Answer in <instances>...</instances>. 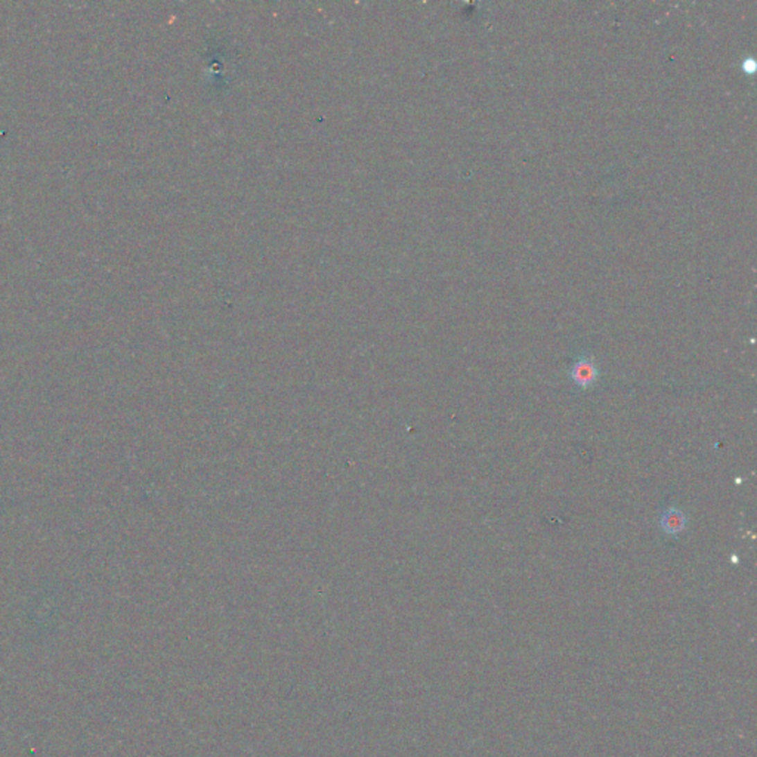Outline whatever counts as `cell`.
<instances>
[{"mask_svg": "<svg viewBox=\"0 0 757 757\" xmlns=\"http://www.w3.org/2000/svg\"><path fill=\"white\" fill-rule=\"evenodd\" d=\"M571 378L573 382L582 389L592 388L596 385L599 378V369L595 364L593 358L584 355V357L578 358L574 365L571 367Z\"/></svg>", "mask_w": 757, "mask_h": 757, "instance_id": "obj_1", "label": "cell"}, {"mask_svg": "<svg viewBox=\"0 0 757 757\" xmlns=\"http://www.w3.org/2000/svg\"><path fill=\"white\" fill-rule=\"evenodd\" d=\"M660 524L665 534H669V536H676V534L682 532L686 528L688 518L677 506H670L669 509L663 512Z\"/></svg>", "mask_w": 757, "mask_h": 757, "instance_id": "obj_2", "label": "cell"}]
</instances>
